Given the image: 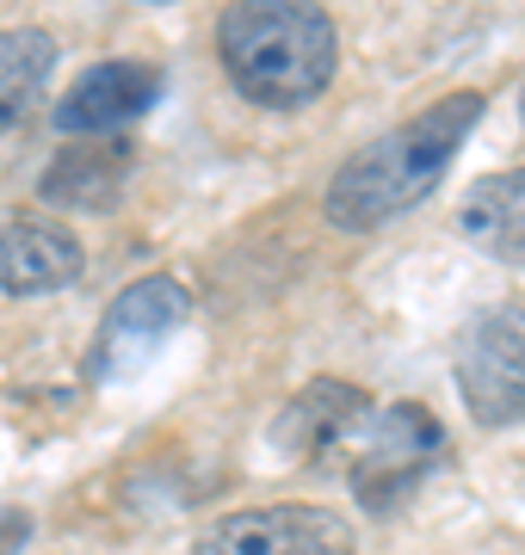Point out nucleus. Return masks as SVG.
<instances>
[{
  "mask_svg": "<svg viewBox=\"0 0 525 555\" xmlns=\"http://www.w3.org/2000/svg\"><path fill=\"white\" fill-rule=\"evenodd\" d=\"M192 555H359V537L328 506H247L222 513Z\"/></svg>",
  "mask_w": 525,
  "mask_h": 555,
  "instance_id": "nucleus-6",
  "label": "nucleus"
},
{
  "mask_svg": "<svg viewBox=\"0 0 525 555\" xmlns=\"http://www.w3.org/2000/svg\"><path fill=\"white\" fill-rule=\"evenodd\" d=\"M458 389H464L476 426H513L525 420V302H495L464 321L451 346Z\"/></svg>",
  "mask_w": 525,
  "mask_h": 555,
  "instance_id": "nucleus-4",
  "label": "nucleus"
},
{
  "mask_svg": "<svg viewBox=\"0 0 525 555\" xmlns=\"http://www.w3.org/2000/svg\"><path fill=\"white\" fill-rule=\"evenodd\" d=\"M50 68H56V38H50L43 25H13V31H0V130L25 124L43 105Z\"/></svg>",
  "mask_w": 525,
  "mask_h": 555,
  "instance_id": "nucleus-12",
  "label": "nucleus"
},
{
  "mask_svg": "<svg viewBox=\"0 0 525 555\" xmlns=\"http://www.w3.org/2000/svg\"><path fill=\"white\" fill-rule=\"evenodd\" d=\"M476 118H483V93H451V100L426 105L421 118H408L402 130L364 142L359 155L328 179V222L346 229V235H371V229L421 210L439 192L445 167L458 160Z\"/></svg>",
  "mask_w": 525,
  "mask_h": 555,
  "instance_id": "nucleus-1",
  "label": "nucleus"
},
{
  "mask_svg": "<svg viewBox=\"0 0 525 555\" xmlns=\"http://www.w3.org/2000/svg\"><path fill=\"white\" fill-rule=\"evenodd\" d=\"M185 315H192V297H185L180 278H167V272L137 278V284L118 291V302L105 309L100 334L87 346V377L93 383L137 377L142 364L185 327Z\"/></svg>",
  "mask_w": 525,
  "mask_h": 555,
  "instance_id": "nucleus-5",
  "label": "nucleus"
},
{
  "mask_svg": "<svg viewBox=\"0 0 525 555\" xmlns=\"http://www.w3.org/2000/svg\"><path fill=\"white\" fill-rule=\"evenodd\" d=\"M217 50L242 100L266 112H297L341 68V31L322 7H291V0H254L229 7L217 25Z\"/></svg>",
  "mask_w": 525,
  "mask_h": 555,
  "instance_id": "nucleus-2",
  "label": "nucleus"
},
{
  "mask_svg": "<svg viewBox=\"0 0 525 555\" xmlns=\"http://www.w3.org/2000/svg\"><path fill=\"white\" fill-rule=\"evenodd\" d=\"M155 100H162V68L155 62H130V56L100 62L56 105V130H68V137H105V130L142 118Z\"/></svg>",
  "mask_w": 525,
  "mask_h": 555,
  "instance_id": "nucleus-8",
  "label": "nucleus"
},
{
  "mask_svg": "<svg viewBox=\"0 0 525 555\" xmlns=\"http://www.w3.org/2000/svg\"><path fill=\"white\" fill-rule=\"evenodd\" d=\"M25 537V518H0V543H20Z\"/></svg>",
  "mask_w": 525,
  "mask_h": 555,
  "instance_id": "nucleus-13",
  "label": "nucleus"
},
{
  "mask_svg": "<svg viewBox=\"0 0 525 555\" xmlns=\"http://www.w3.org/2000/svg\"><path fill=\"white\" fill-rule=\"evenodd\" d=\"M130 142L118 137H93V142H68L50 173L38 179L43 204H68V210H118L124 185H130Z\"/></svg>",
  "mask_w": 525,
  "mask_h": 555,
  "instance_id": "nucleus-10",
  "label": "nucleus"
},
{
  "mask_svg": "<svg viewBox=\"0 0 525 555\" xmlns=\"http://www.w3.org/2000/svg\"><path fill=\"white\" fill-rule=\"evenodd\" d=\"M87 266L81 235L62 229L56 217H31V210H7L0 217V291L7 297H43L75 284Z\"/></svg>",
  "mask_w": 525,
  "mask_h": 555,
  "instance_id": "nucleus-7",
  "label": "nucleus"
},
{
  "mask_svg": "<svg viewBox=\"0 0 525 555\" xmlns=\"http://www.w3.org/2000/svg\"><path fill=\"white\" fill-rule=\"evenodd\" d=\"M458 229L483 254L507 259V266H525V167L476 179L464 192V204H458Z\"/></svg>",
  "mask_w": 525,
  "mask_h": 555,
  "instance_id": "nucleus-11",
  "label": "nucleus"
},
{
  "mask_svg": "<svg viewBox=\"0 0 525 555\" xmlns=\"http://www.w3.org/2000/svg\"><path fill=\"white\" fill-rule=\"evenodd\" d=\"M364 420H371V396H364L359 383L316 377L291 396V408H284L279 420H272V444H279V456H291V463H309V456L334 451L346 433H359Z\"/></svg>",
  "mask_w": 525,
  "mask_h": 555,
  "instance_id": "nucleus-9",
  "label": "nucleus"
},
{
  "mask_svg": "<svg viewBox=\"0 0 525 555\" xmlns=\"http://www.w3.org/2000/svg\"><path fill=\"white\" fill-rule=\"evenodd\" d=\"M445 463V426L421 401H389L384 414L364 420V444L353 456V500L364 513H396L414 488Z\"/></svg>",
  "mask_w": 525,
  "mask_h": 555,
  "instance_id": "nucleus-3",
  "label": "nucleus"
}]
</instances>
